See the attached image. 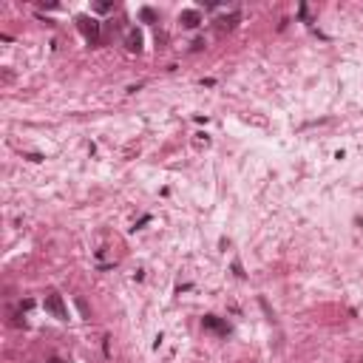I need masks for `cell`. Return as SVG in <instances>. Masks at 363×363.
Here are the masks:
<instances>
[{
  "label": "cell",
  "mask_w": 363,
  "mask_h": 363,
  "mask_svg": "<svg viewBox=\"0 0 363 363\" xmlns=\"http://www.w3.org/2000/svg\"><path fill=\"white\" fill-rule=\"evenodd\" d=\"M77 307H80V312H83L85 318H91V312H88V307H85V301H83V298H77Z\"/></svg>",
  "instance_id": "9c48e42d"
},
{
  "label": "cell",
  "mask_w": 363,
  "mask_h": 363,
  "mask_svg": "<svg viewBox=\"0 0 363 363\" xmlns=\"http://www.w3.org/2000/svg\"><path fill=\"white\" fill-rule=\"evenodd\" d=\"M179 23L184 26V29H196L199 23H201V15H199L196 9H184L179 15Z\"/></svg>",
  "instance_id": "277c9868"
},
{
  "label": "cell",
  "mask_w": 363,
  "mask_h": 363,
  "mask_svg": "<svg viewBox=\"0 0 363 363\" xmlns=\"http://www.w3.org/2000/svg\"><path fill=\"white\" fill-rule=\"evenodd\" d=\"M201 324H204V329H213V332H218V335H227V324H224V321H218V318H216V315H204V318H201Z\"/></svg>",
  "instance_id": "5b68a950"
},
{
  "label": "cell",
  "mask_w": 363,
  "mask_h": 363,
  "mask_svg": "<svg viewBox=\"0 0 363 363\" xmlns=\"http://www.w3.org/2000/svg\"><path fill=\"white\" fill-rule=\"evenodd\" d=\"M46 312H51L57 321H68V309H66V301L63 295H57V292H46Z\"/></svg>",
  "instance_id": "7a4b0ae2"
},
{
  "label": "cell",
  "mask_w": 363,
  "mask_h": 363,
  "mask_svg": "<svg viewBox=\"0 0 363 363\" xmlns=\"http://www.w3.org/2000/svg\"><path fill=\"white\" fill-rule=\"evenodd\" d=\"M238 20H241V15H238V12H230L227 17H218V20H216V29H218V32H233V29L238 26Z\"/></svg>",
  "instance_id": "3957f363"
},
{
  "label": "cell",
  "mask_w": 363,
  "mask_h": 363,
  "mask_svg": "<svg viewBox=\"0 0 363 363\" xmlns=\"http://www.w3.org/2000/svg\"><path fill=\"white\" fill-rule=\"evenodd\" d=\"M49 363H63V361H60V358H51V361Z\"/></svg>",
  "instance_id": "30bf717a"
},
{
  "label": "cell",
  "mask_w": 363,
  "mask_h": 363,
  "mask_svg": "<svg viewBox=\"0 0 363 363\" xmlns=\"http://www.w3.org/2000/svg\"><path fill=\"white\" fill-rule=\"evenodd\" d=\"M125 49L128 51H142V34L136 32V29H128V34H125Z\"/></svg>",
  "instance_id": "8992f818"
},
{
  "label": "cell",
  "mask_w": 363,
  "mask_h": 363,
  "mask_svg": "<svg viewBox=\"0 0 363 363\" xmlns=\"http://www.w3.org/2000/svg\"><path fill=\"white\" fill-rule=\"evenodd\" d=\"M77 29L85 34V40H88L91 46H97V43H99V23L94 20V17L80 15V17H77Z\"/></svg>",
  "instance_id": "6da1fadb"
},
{
  "label": "cell",
  "mask_w": 363,
  "mask_h": 363,
  "mask_svg": "<svg viewBox=\"0 0 363 363\" xmlns=\"http://www.w3.org/2000/svg\"><path fill=\"white\" fill-rule=\"evenodd\" d=\"M139 17H142L145 23H153V20H156V12H153V9H142V12H139Z\"/></svg>",
  "instance_id": "ba28073f"
},
{
  "label": "cell",
  "mask_w": 363,
  "mask_h": 363,
  "mask_svg": "<svg viewBox=\"0 0 363 363\" xmlns=\"http://www.w3.org/2000/svg\"><path fill=\"white\" fill-rule=\"evenodd\" d=\"M94 9L105 15V12H111V9H114V3H108V0H99V3H94Z\"/></svg>",
  "instance_id": "52a82bcc"
}]
</instances>
